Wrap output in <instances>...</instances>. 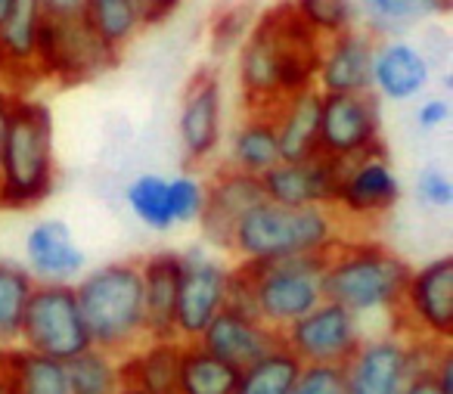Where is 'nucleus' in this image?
Listing matches in <instances>:
<instances>
[{
    "label": "nucleus",
    "mask_w": 453,
    "mask_h": 394,
    "mask_svg": "<svg viewBox=\"0 0 453 394\" xmlns=\"http://www.w3.org/2000/svg\"><path fill=\"white\" fill-rule=\"evenodd\" d=\"M320 38L308 32L289 4L255 16L236 47V84L246 109H273L283 97L314 88Z\"/></svg>",
    "instance_id": "obj_1"
},
{
    "label": "nucleus",
    "mask_w": 453,
    "mask_h": 394,
    "mask_svg": "<svg viewBox=\"0 0 453 394\" xmlns=\"http://www.w3.org/2000/svg\"><path fill=\"white\" fill-rule=\"evenodd\" d=\"M413 264L372 236L345 233L323 255V298L348 307L360 320L385 317L391 323L401 307Z\"/></svg>",
    "instance_id": "obj_2"
},
{
    "label": "nucleus",
    "mask_w": 453,
    "mask_h": 394,
    "mask_svg": "<svg viewBox=\"0 0 453 394\" xmlns=\"http://www.w3.org/2000/svg\"><path fill=\"white\" fill-rule=\"evenodd\" d=\"M57 189V125L44 100L19 94L0 140V208L32 212Z\"/></svg>",
    "instance_id": "obj_3"
},
{
    "label": "nucleus",
    "mask_w": 453,
    "mask_h": 394,
    "mask_svg": "<svg viewBox=\"0 0 453 394\" xmlns=\"http://www.w3.org/2000/svg\"><path fill=\"white\" fill-rule=\"evenodd\" d=\"M348 233L333 208L308 205H280L261 199L236 220L230 236V255L236 264H267L283 258L326 255Z\"/></svg>",
    "instance_id": "obj_4"
},
{
    "label": "nucleus",
    "mask_w": 453,
    "mask_h": 394,
    "mask_svg": "<svg viewBox=\"0 0 453 394\" xmlns=\"http://www.w3.org/2000/svg\"><path fill=\"white\" fill-rule=\"evenodd\" d=\"M72 289L94 348L125 357L143 338H150L137 261H109L100 267H88L72 282Z\"/></svg>",
    "instance_id": "obj_5"
},
{
    "label": "nucleus",
    "mask_w": 453,
    "mask_h": 394,
    "mask_svg": "<svg viewBox=\"0 0 453 394\" xmlns=\"http://www.w3.org/2000/svg\"><path fill=\"white\" fill-rule=\"evenodd\" d=\"M444 344L413 338L401 329H382L364 336L360 348L345 363L348 394H403V388L434 363Z\"/></svg>",
    "instance_id": "obj_6"
},
{
    "label": "nucleus",
    "mask_w": 453,
    "mask_h": 394,
    "mask_svg": "<svg viewBox=\"0 0 453 394\" xmlns=\"http://www.w3.org/2000/svg\"><path fill=\"white\" fill-rule=\"evenodd\" d=\"M121 59V50L100 38L84 19H44L35 57L38 81H50L57 88L90 84L112 72Z\"/></svg>",
    "instance_id": "obj_7"
},
{
    "label": "nucleus",
    "mask_w": 453,
    "mask_h": 394,
    "mask_svg": "<svg viewBox=\"0 0 453 394\" xmlns=\"http://www.w3.org/2000/svg\"><path fill=\"white\" fill-rule=\"evenodd\" d=\"M246 267L252 274L255 313L271 329L283 332L317 301H323V255L283 258Z\"/></svg>",
    "instance_id": "obj_8"
},
{
    "label": "nucleus",
    "mask_w": 453,
    "mask_h": 394,
    "mask_svg": "<svg viewBox=\"0 0 453 394\" xmlns=\"http://www.w3.org/2000/svg\"><path fill=\"white\" fill-rule=\"evenodd\" d=\"M19 344L53 360H75L90 344L75 289L65 282H38L22 317Z\"/></svg>",
    "instance_id": "obj_9"
},
{
    "label": "nucleus",
    "mask_w": 453,
    "mask_h": 394,
    "mask_svg": "<svg viewBox=\"0 0 453 394\" xmlns=\"http://www.w3.org/2000/svg\"><path fill=\"white\" fill-rule=\"evenodd\" d=\"M391 329L432 344L453 342V258L441 255L410 270Z\"/></svg>",
    "instance_id": "obj_10"
},
{
    "label": "nucleus",
    "mask_w": 453,
    "mask_h": 394,
    "mask_svg": "<svg viewBox=\"0 0 453 394\" xmlns=\"http://www.w3.org/2000/svg\"><path fill=\"white\" fill-rule=\"evenodd\" d=\"M397 202H401V177H397L385 146L360 158H351L339 168L333 212L339 214L345 227L376 224L388 212H395Z\"/></svg>",
    "instance_id": "obj_11"
},
{
    "label": "nucleus",
    "mask_w": 453,
    "mask_h": 394,
    "mask_svg": "<svg viewBox=\"0 0 453 394\" xmlns=\"http://www.w3.org/2000/svg\"><path fill=\"white\" fill-rule=\"evenodd\" d=\"M230 267L234 264L208 245H189L180 251V286L174 305V336L180 342H196L224 311Z\"/></svg>",
    "instance_id": "obj_12"
},
{
    "label": "nucleus",
    "mask_w": 453,
    "mask_h": 394,
    "mask_svg": "<svg viewBox=\"0 0 453 394\" xmlns=\"http://www.w3.org/2000/svg\"><path fill=\"white\" fill-rule=\"evenodd\" d=\"M382 150V100L376 94H323L320 156L345 165Z\"/></svg>",
    "instance_id": "obj_13"
},
{
    "label": "nucleus",
    "mask_w": 453,
    "mask_h": 394,
    "mask_svg": "<svg viewBox=\"0 0 453 394\" xmlns=\"http://www.w3.org/2000/svg\"><path fill=\"white\" fill-rule=\"evenodd\" d=\"M364 336V320L329 298L317 301L308 313L280 332L283 344L302 363H335V367H345L351 360Z\"/></svg>",
    "instance_id": "obj_14"
},
{
    "label": "nucleus",
    "mask_w": 453,
    "mask_h": 394,
    "mask_svg": "<svg viewBox=\"0 0 453 394\" xmlns=\"http://www.w3.org/2000/svg\"><path fill=\"white\" fill-rule=\"evenodd\" d=\"M177 140L189 168H208L224 150V84L211 69H199L183 90Z\"/></svg>",
    "instance_id": "obj_15"
},
{
    "label": "nucleus",
    "mask_w": 453,
    "mask_h": 394,
    "mask_svg": "<svg viewBox=\"0 0 453 394\" xmlns=\"http://www.w3.org/2000/svg\"><path fill=\"white\" fill-rule=\"evenodd\" d=\"M265 199L261 189V177L242 174V171L224 168L220 165L211 177H208V193H205V208H202L199 230L208 249L226 251L230 249V236L236 230V220Z\"/></svg>",
    "instance_id": "obj_16"
},
{
    "label": "nucleus",
    "mask_w": 453,
    "mask_h": 394,
    "mask_svg": "<svg viewBox=\"0 0 453 394\" xmlns=\"http://www.w3.org/2000/svg\"><path fill=\"white\" fill-rule=\"evenodd\" d=\"M432 84V59L419 44L397 38H379L372 50L370 94L385 103H407L422 97Z\"/></svg>",
    "instance_id": "obj_17"
},
{
    "label": "nucleus",
    "mask_w": 453,
    "mask_h": 394,
    "mask_svg": "<svg viewBox=\"0 0 453 394\" xmlns=\"http://www.w3.org/2000/svg\"><path fill=\"white\" fill-rule=\"evenodd\" d=\"M376 41V35L366 32L364 26L323 41L314 88L320 94H370Z\"/></svg>",
    "instance_id": "obj_18"
},
{
    "label": "nucleus",
    "mask_w": 453,
    "mask_h": 394,
    "mask_svg": "<svg viewBox=\"0 0 453 394\" xmlns=\"http://www.w3.org/2000/svg\"><path fill=\"white\" fill-rule=\"evenodd\" d=\"M26 270L32 274L35 282H72L88 270V255L78 245L75 233L65 220L59 218H44L35 220L26 233Z\"/></svg>",
    "instance_id": "obj_19"
},
{
    "label": "nucleus",
    "mask_w": 453,
    "mask_h": 394,
    "mask_svg": "<svg viewBox=\"0 0 453 394\" xmlns=\"http://www.w3.org/2000/svg\"><path fill=\"white\" fill-rule=\"evenodd\" d=\"M339 168L342 165L326 156H311L302 162H277L267 174H261V189H265V199L280 202V205L333 208Z\"/></svg>",
    "instance_id": "obj_20"
},
{
    "label": "nucleus",
    "mask_w": 453,
    "mask_h": 394,
    "mask_svg": "<svg viewBox=\"0 0 453 394\" xmlns=\"http://www.w3.org/2000/svg\"><path fill=\"white\" fill-rule=\"evenodd\" d=\"M196 342L205 351H211L214 357H220L224 363L242 369L258 360V357H265L271 348H277L280 332L271 329L267 323H261L258 317L226 311L224 307V311L205 326V332H202Z\"/></svg>",
    "instance_id": "obj_21"
},
{
    "label": "nucleus",
    "mask_w": 453,
    "mask_h": 394,
    "mask_svg": "<svg viewBox=\"0 0 453 394\" xmlns=\"http://www.w3.org/2000/svg\"><path fill=\"white\" fill-rule=\"evenodd\" d=\"M44 19L47 16L41 13L38 0H16L4 26H0V84H7V88L19 90V78H26V84L38 81L35 57H38Z\"/></svg>",
    "instance_id": "obj_22"
},
{
    "label": "nucleus",
    "mask_w": 453,
    "mask_h": 394,
    "mask_svg": "<svg viewBox=\"0 0 453 394\" xmlns=\"http://www.w3.org/2000/svg\"><path fill=\"white\" fill-rule=\"evenodd\" d=\"M320 90L308 88L283 97L271 109L273 127H277L280 162H302V158L320 156Z\"/></svg>",
    "instance_id": "obj_23"
},
{
    "label": "nucleus",
    "mask_w": 453,
    "mask_h": 394,
    "mask_svg": "<svg viewBox=\"0 0 453 394\" xmlns=\"http://www.w3.org/2000/svg\"><path fill=\"white\" fill-rule=\"evenodd\" d=\"M183 344L177 336L143 338L134 351L119 357L121 382L140 388L143 394H177V373H180Z\"/></svg>",
    "instance_id": "obj_24"
},
{
    "label": "nucleus",
    "mask_w": 453,
    "mask_h": 394,
    "mask_svg": "<svg viewBox=\"0 0 453 394\" xmlns=\"http://www.w3.org/2000/svg\"><path fill=\"white\" fill-rule=\"evenodd\" d=\"M140 282H143L146 305V336L165 338L174 336V305L180 286V251H152L140 258Z\"/></svg>",
    "instance_id": "obj_25"
},
{
    "label": "nucleus",
    "mask_w": 453,
    "mask_h": 394,
    "mask_svg": "<svg viewBox=\"0 0 453 394\" xmlns=\"http://www.w3.org/2000/svg\"><path fill=\"white\" fill-rule=\"evenodd\" d=\"M224 168L242 171V174L261 177L280 162L277 127H273L271 109H246L240 125H234L224 150Z\"/></svg>",
    "instance_id": "obj_26"
},
{
    "label": "nucleus",
    "mask_w": 453,
    "mask_h": 394,
    "mask_svg": "<svg viewBox=\"0 0 453 394\" xmlns=\"http://www.w3.org/2000/svg\"><path fill=\"white\" fill-rule=\"evenodd\" d=\"M0 385L10 394H72L69 367L22 344L0 348Z\"/></svg>",
    "instance_id": "obj_27"
},
{
    "label": "nucleus",
    "mask_w": 453,
    "mask_h": 394,
    "mask_svg": "<svg viewBox=\"0 0 453 394\" xmlns=\"http://www.w3.org/2000/svg\"><path fill=\"white\" fill-rule=\"evenodd\" d=\"M236 375V367L214 357L199 342H187L177 373V394H234Z\"/></svg>",
    "instance_id": "obj_28"
},
{
    "label": "nucleus",
    "mask_w": 453,
    "mask_h": 394,
    "mask_svg": "<svg viewBox=\"0 0 453 394\" xmlns=\"http://www.w3.org/2000/svg\"><path fill=\"white\" fill-rule=\"evenodd\" d=\"M298 369H302V360L280 338L277 348L240 369L234 394H289Z\"/></svg>",
    "instance_id": "obj_29"
},
{
    "label": "nucleus",
    "mask_w": 453,
    "mask_h": 394,
    "mask_svg": "<svg viewBox=\"0 0 453 394\" xmlns=\"http://www.w3.org/2000/svg\"><path fill=\"white\" fill-rule=\"evenodd\" d=\"M35 286L38 282L32 280L26 264L0 258V348L19 344L22 317H26V307Z\"/></svg>",
    "instance_id": "obj_30"
},
{
    "label": "nucleus",
    "mask_w": 453,
    "mask_h": 394,
    "mask_svg": "<svg viewBox=\"0 0 453 394\" xmlns=\"http://www.w3.org/2000/svg\"><path fill=\"white\" fill-rule=\"evenodd\" d=\"M125 205L127 212L137 218L150 233H171L174 220L168 212V177L156 174V171H143V174L131 177L125 187Z\"/></svg>",
    "instance_id": "obj_31"
},
{
    "label": "nucleus",
    "mask_w": 453,
    "mask_h": 394,
    "mask_svg": "<svg viewBox=\"0 0 453 394\" xmlns=\"http://www.w3.org/2000/svg\"><path fill=\"white\" fill-rule=\"evenodd\" d=\"M360 26L376 38H397L432 19L426 0H357Z\"/></svg>",
    "instance_id": "obj_32"
},
{
    "label": "nucleus",
    "mask_w": 453,
    "mask_h": 394,
    "mask_svg": "<svg viewBox=\"0 0 453 394\" xmlns=\"http://www.w3.org/2000/svg\"><path fill=\"white\" fill-rule=\"evenodd\" d=\"M84 19L90 22L96 35L115 50L131 47V41L143 32V19H140L137 0H88Z\"/></svg>",
    "instance_id": "obj_33"
},
{
    "label": "nucleus",
    "mask_w": 453,
    "mask_h": 394,
    "mask_svg": "<svg viewBox=\"0 0 453 394\" xmlns=\"http://www.w3.org/2000/svg\"><path fill=\"white\" fill-rule=\"evenodd\" d=\"M286 4L298 16V22L320 41H329L360 26L357 0H286Z\"/></svg>",
    "instance_id": "obj_34"
},
{
    "label": "nucleus",
    "mask_w": 453,
    "mask_h": 394,
    "mask_svg": "<svg viewBox=\"0 0 453 394\" xmlns=\"http://www.w3.org/2000/svg\"><path fill=\"white\" fill-rule=\"evenodd\" d=\"M65 367H69L72 394H115V388L121 385L119 357L106 354L100 348H88Z\"/></svg>",
    "instance_id": "obj_35"
},
{
    "label": "nucleus",
    "mask_w": 453,
    "mask_h": 394,
    "mask_svg": "<svg viewBox=\"0 0 453 394\" xmlns=\"http://www.w3.org/2000/svg\"><path fill=\"white\" fill-rule=\"evenodd\" d=\"M208 177L202 168H183L180 174L168 177V212L174 227L199 224L202 208H205Z\"/></svg>",
    "instance_id": "obj_36"
},
{
    "label": "nucleus",
    "mask_w": 453,
    "mask_h": 394,
    "mask_svg": "<svg viewBox=\"0 0 453 394\" xmlns=\"http://www.w3.org/2000/svg\"><path fill=\"white\" fill-rule=\"evenodd\" d=\"M255 16L249 7H226L220 10L218 16H214L211 22V32H208V41H211V53H218V57H224V53L236 50V47L242 44V38L249 35V28H252Z\"/></svg>",
    "instance_id": "obj_37"
},
{
    "label": "nucleus",
    "mask_w": 453,
    "mask_h": 394,
    "mask_svg": "<svg viewBox=\"0 0 453 394\" xmlns=\"http://www.w3.org/2000/svg\"><path fill=\"white\" fill-rule=\"evenodd\" d=\"M289 394H348L345 367H335V363H302Z\"/></svg>",
    "instance_id": "obj_38"
},
{
    "label": "nucleus",
    "mask_w": 453,
    "mask_h": 394,
    "mask_svg": "<svg viewBox=\"0 0 453 394\" xmlns=\"http://www.w3.org/2000/svg\"><path fill=\"white\" fill-rule=\"evenodd\" d=\"M413 189H416V199H419L426 208H434V212L453 208V181L444 168H438V165L422 168L419 174H416Z\"/></svg>",
    "instance_id": "obj_39"
},
{
    "label": "nucleus",
    "mask_w": 453,
    "mask_h": 394,
    "mask_svg": "<svg viewBox=\"0 0 453 394\" xmlns=\"http://www.w3.org/2000/svg\"><path fill=\"white\" fill-rule=\"evenodd\" d=\"M403 394H453V351L450 344L434 354V363L428 369H422Z\"/></svg>",
    "instance_id": "obj_40"
},
{
    "label": "nucleus",
    "mask_w": 453,
    "mask_h": 394,
    "mask_svg": "<svg viewBox=\"0 0 453 394\" xmlns=\"http://www.w3.org/2000/svg\"><path fill=\"white\" fill-rule=\"evenodd\" d=\"M450 115L453 109L447 97H422L416 106V125H419V131H441L450 121Z\"/></svg>",
    "instance_id": "obj_41"
},
{
    "label": "nucleus",
    "mask_w": 453,
    "mask_h": 394,
    "mask_svg": "<svg viewBox=\"0 0 453 394\" xmlns=\"http://www.w3.org/2000/svg\"><path fill=\"white\" fill-rule=\"evenodd\" d=\"M180 4H183V0H137L143 28H152V26H162V22H168L171 16L180 10Z\"/></svg>",
    "instance_id": "obj_42"
},
{
    "label": "nucleus",
    "mask_w": 453,
    "mask_h": 394,
    "mask_svg": "<svg viewBox=\"0 0 453 394\" xmlns=\"http://www.w3.org/2000/svg\"><path fill=\"white\" fill-rule=\"evenodd\" d=\"M38 7L47 19H81L88 0H38Z\"/></svg>",
    "instance_id": "obj_43"
},
{
    "label": "nucleus",
    "mask_w": 453,
    "mask_h": 394,
    "mask_svg": "<svg viewBox=\"0 0 453 394\" xmlns=\"http://www.w3.org/2000/svg\"><path fill=\"white\" fill-rule=\"evenodd\" d=\"M16 100H19V90L7 88V84H0V140H4V134H7L10 112H13Z\"/></svg>",
    "instance_id": "obj_44"
},
{
    "label": "nucleus",
    "mask_w": 453,
    "mask_h": 394,
    "mask_svg": "<svg viewBox=\"0 0 453 394\" xmlns=\"http://www.w3.org/2000/svg\"><path fill=\"white\" fill-rule=\"evenodd\" d=\"M428 10H432V19L434 16H447L453 10V0H426Z\"/></svg>",
    "instance_id": "obj_45"
},
{
    "label": "nucleus",
    "mask_w": 453,
    "mask_h": 394,
    "mask_svg": "<svg viewBox=\"0 0 453 394\" xmlns=\"http://www.w3.org/2000/svg\"><path fill=\"white\" fill-rule=\"evenodd\" d=\"M16 0H0V26H4V19H7V13L13 10Z\"/></svg>",
    "instance_id": "obj_46"
},
{
    "label": "nucleus",
    "mask_w": 453,
    "mask_h": 394,
    "mask_svg": "<svg viewBox=\"0 0 453 394\" xmlns=\"http://www.w3.org/2000/svg\"><path fill=\"white\" fill-rule=\"evenodd\" d=\"M115 394H143L140 388H134V385H127V382H121L119 388H115Z\"/></svg>",
    "instance_id": "obj_47"
},
{
    "label": "nucleus",
    "mask_w": 453,
    "mask_h": 394,
    "mask_svg": "<svg viewBox=\"0 0 453 394\" xmlns=\"http://www.w3.org/2000/svg\"><path fill=\"white\" fill-rule=\"evenodd\" d=\"M0 394H10V391H7V388H4V385H0Z\"/></svg>",
    "instance_id": "obj_48"
}]
</instances>
